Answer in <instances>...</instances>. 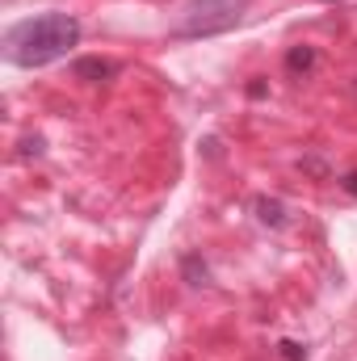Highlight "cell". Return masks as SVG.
Instances as JSON below:
<instances>
[{
    "label": "cell",
    "mask_w": 357,
    "mask_h": 361,
    "mask_svg": "<svg viewBox=\"0 0 357 361\" xmlns=\"http://www.w3.org/2000/svg\"><path fill=\"white\" fill-rule=\"evenodd\" d=\"M80 42V21L72 13H38L4 30V63L13 68H47Z\"/></svg>",
    "instance_id": "1"
},
{
    "label": "cell",
    "mask_w": 357,
    "mask_h": 361,
    "mask_svg": "<svg viewBox=\"0 0 357 361\" xmlns=\"http://www.w3.org/2000/svg\"><path fill=\"white\" fill-rule=\"evenodd\" d=\"M248 4L253 0H189L169 34L173 38H214V34H227L231 25H240Z\"/></svg>",
    "instance_id": "2"
},
{
    "label": "cell",
    "mask_w": 357,
    "mask_h": 361,
    "mask_svg": "<svg viewBox=\"0 0 357 361\" xmlns=\"http://www.w3.org/2000/svg\"><path fill=\"white\" fill-rule=\"evenodd\" d=\"M72 76L76 80H109V76H118V63L114 59H101V55H89V59H76L72 63Z\"/></svg>",
    "instance_id": "3"
},
{
    "label": "cell",
    "mask_w": 357,
    "mask_h": 361,
    "mask_svg": "<svg viewBox=\"0 0 357 361\" xmlns=\"http://www.w3.org/2000/svg\"><path fill=\"white\" fill-rule=\"evenodd\" d=\"M315 63H320V51L315 47H290L286 51V72H294V76H307Z\"/></svg>",
    "instance_id": "4"
},
{
    "label": "cell",
    "mask_w": 357,
    "mask_h": 361,
    "mask_svg": "<svg viewBox=\"0 0 357 361\" xmlns=\"http://www.w3.org/2000/svg\"><path fill=\"white\" fill-rule=\"evenodd\" d=\"M257 219L265 227H286V206L277 197H257Z\"/></svg>",
    "instance_id": "5"
},
{
    "label": "cell",
    "mask_w": 357,
    "mask_h": 361,
    "mask_svg": "<svg viewBox=\"0 0 357 361\" xmlns=\"http://www.w3.org/2000/svg\"><path fill=\"white\" fill-rule=\"evenodd\" d=\"M277 353H282L286 361H307V349H303L298 341H282V345H277Z\"/></svg>",
    "instance_id": "6"
},
{
    "label": "cell",
    "mask_w": 357,
    "mask_h": 361,
    "mask_svg": "<svg viewBox=\"0 0 357 361\" xmlns=\"http://www.w3.org/2000/svg\"><path fill=\"white\" fill-rule=\"evenodd\" d=\"M265 92H269V85H265V80H253V85H248V97H253V101H261Z\"/></svg>",
    "instance_id": "7"
},
{
    "label": "cell",
    "mask_w": 357,
    "mask_h": 361,
    "mask_svg": "<svg viewBox=\"0 0 357 361\" xmlns=\"http://www.w3.org/2000/svg\"><path fill=\"white\" fill-rule=\"evenodd\" d=\"M341 189H345V193H353V197H357V173H345V177H341Z\"/></svg>",
    "instance_id": "8"
},
{
    "label": "cell",
    "mask_w": 357,
    "mask_h": 361,
    "mask_svg": "<svg viewBox=\"0 0 357 361\" xmlns=\"http://www.w3.org/2000/svg\"><path fill=\"white\" fill-rule=\"evenodd\" d=\"M324 4H341V0H324Z\"/></svg>",
    "instance_id": "9"
}]
</instances>
